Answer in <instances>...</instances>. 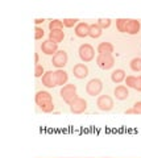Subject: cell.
Listing matches in <instances>:
<instances>
[{
	"instance_id": "cell-32",
	"label": "cell",
	"mask_w": 141,
	"mask_h": 158,
	"mask_svg": "<svg viewBox=\"0 0 141 158\" xmlns=\"http://www.w3.org/2000/svg\"><path fill=\"white\" fill-rule=\"evenodd\" d=\"M38 59H40V57H38V54L36 53V54H35V62L37 63V65H38Z\"/></svg>"
},
{
	"instance_id": "cell-28",
	"label": "cell",
	"mask_w": 141,
	"mask_h": 158,
	"mask_svg": "<svg viewBox=\"0 0 141 158\" xmlns=\"http://www.w3.org/2000/svg\"><path fill=\"white\" fill-rule=\"evenodd\" d=\"M132 108L135 110V113H136V115H137V113H140V115H141V102L135 103V106H133Z\"/></svg>"
},
{
	"instance_id": "cell-16",
	"label": "cell",
	"mask_w": 141,
	"mask_h": 158,
	"mask_svg": "<svg viewBox=\"0 0 141 158\" xmlns=\"http://www.w3.org/2000/svg\"><path fill=\"white\" fill-rule=\"evenodd\" d=\"M98 53L99 54H112L114 53V45L110 42H100L98 45Z\"/></svg>"
},
{
	"instance_id": "cell-19",
	"label": "cell",
	"mask_w": 141,
	"mask_h": 158,
	"mask_svg": "<svg viewBox=\"0 0 141 158\" xmlns=\"http://www.w3.org/2000/svg\"><path fill=\"white\" fill-rule=\"evenodd\" d=\"M90 37L92 38H98L102 36V28L98 25V24H92V25H90Z\"/></svg>"
},
{
	"instance_id": "cell-7",
	"label": "cell",
	"mask_w": 141,
	"mask_h": 158,
	"mask_svg": "<svg viewBox=\"0 0 141 158\" xmlns=\"http://www.w3.org/2000/svg\"><path fill=\"white\" fill-rule=\"evenodd\" d=\"M52 63H53V66L58 67V70L62 67H65L66 63H67V53L65 50H58L54 56H53Z\"/></svg>"
},
{
	"instance_id": "cell-25",
	"label": "cell",
	"mask_w": 141,
	"mask_h": 158,
	"mask_svg": "<svg viewBox=\"0 0 141 158\" xmlns=\"http://www.w3.org/2000/svg\"><path fill=\"white\" fill-rule=\"evenodd\" d=\"M62 23H64V27H66V28H71V27H74L75 24L78 23V19H65Z\"/></svg>"
},
{
	"instance_id": "cell-31",
	"label": "cell",
	"mask_w": 141,
	"mask_h": 158,
	"mask_svg": "<svg viewBox=\"0 0 141 158\" xmlns=\"http://www.w3.org/2000/svg\"><path fill=\"white\" fill-rule=\"evenodd\" d=\"M35 23L37 24V25H40V24L44 23V19H36V20H35Z\"/></svg>"
},
{
	"instance_id": "cell-30",
	"label": "cell",
	"mask_w": 141,
	"mask_h": 158,
	"mask_svg": "<svg viewBox=\"0 0 141 158\" xmlns=\"http://www.w3.org/2000/svg\"><path fill=\"white\" fill-rule=\"evenodd\" d=\"M132 113H135V110H133V108H129V110L125 111V115H132Z\"/></svg>"
},
{
	"instance_id": "cell-33",
	"label": "cell",
	"mask_w": 141,
	"mask_h": 158,
	"mask_svg": "<svg viewBox=\"0 0 141 158\" xmlns=\"http://www.w3.org/2000/svg\"><path fill=\"white\" fill-rule=\"evenodd\" d=\"M140 66H141V63H140Z\"/></svg>"
},
{
	"instance_id": "cell-14",
	"label": "cell",
	"mask_w": 141,
	"mask_h": 158,
	"mask_svg": "<svg viewBox=\"0 0 141 158\" xmlns=\"http://www.w3.org/2000/svg\"><path fill=\"white\" fill-rule=\"evenodd\" d=\"M115 96L116 99H119V100H125V99L128 98L129 95V92H128V87H125V86H118L115 88Z\"/></svg>"
},
{
	"instance_id": "cell-6",
	"label": "cell",
	"mask_w": 141,
	"mask_h": 158,
	"mask_svg": "<svg viewBox=\"0 0 141 158\" xmlns=\"http://www.w3.org/2000/svg\"><path fill=\"white\" fill-rule=\"evenodd\" d=\"M96 106L100 111H111L114 108V100L112 98L108 96V95H102L98 98V100H96Z\"/></svg>"
},
{
	"instance_id": "cell-24",
	"label": "cell",
	"mask_w": 141,
	"mask_h": 158,
	"mask_svg": "<svg viewBox=\"0 0 141 158\" xmlns=\"http://www.w3.org/2000/svg\"><path fill=\"white\" fill-rule=\"evenodd\" d=\"M98 25L102 28V29H106L111 25V20L110 19H99L98 20Z\"/></svg>"
},
{
	"instance_id": "cell-17",
	"label": "cell",
	"mask_w": 141,
	"mask_h": 158,
	"mask_svg": "<svg viewBox=\"0 0 141 158\" xmlns=\"http://www.w3.org/2000/svg\"><path fill=\"white\" fill-rule=\"evenodd\" d=\"M125 71L121 70V69H118V70L112 71V74H111V79H112L114 83H121L123 81H125Z\"/></svg>"
},
{
	"instance_id": "cell-1",
	"label": "cell",
	"mask_w": 141,
	"mask_h": 158,
	"mask_svg": "<svg viewBox=\"0 0 141 158\" xmlns=\"http://www.w3.org/2000/svg\"><path fill=\"white\" fill-rule=\"evenodd\" d=\"M36 103L40 107V110L45 113H50L54 111V104H53V98L48 91H38L36 94Z\"/></svg>"
},
{
	"instance_id": "cell-3",
	"label": "cell",
	"mask_w": 141,
	"mask_h": 158,
	"mask_svg": "<svg viewBox=\"0 0 141 158\" xmlns=\"http://www.w3.org/2000/svg\"><path fill=\"white\" fill-rule=\"evenodd\" d=\"M96 65H98L102 70H110L115 65V58L112 54H98L96 57Z\"/></svg>"
},
{
	"instance_id": "cell-11",
	"label": "cell",
	"mask_w": 141,
	"mask_h": 158,
	"mask_svg": "<svg viewBox=\"0 0 141 158\" xmlns=\"http://www.w3.org/2000/svg\"><path fill=\"white\" fill-rule=\"evenodd\" d=\"M73 73H74V77L78 79H85L87 75H89V67L83 63H78L73 67Z\"/></svg>"
},
{
	"instance_id": "cell-4",
	"label": "cell",
	"mask_w": 141,
	"mask_h": 158,
	"mask_svg": "<svg viewBox=\"0 0 141 158\" xmlns=\"http://www.w3.org/2000/svg\"><path fill=\"white\" fill-rule=\"evenodd\" d=\"M102 90H103V83H102L100 79L94 78L86 85V92L89 94L90 96L99 95V94L102 92Z\"/></svg>"
},
{
	"instance_id": "cell-23",
	"label": "cell",
	"mask_w": 141,
	"mask_h": 158,
	"mask_svg": "<svg viewBox=\"0 0 141 158\" xmlns=\"http://www.w3.org/2000/svg\"><path fill=\"white\" fill-rule=\"evenodd\" d=\"M136 79H137V77H135V75H128L127 78H125V85H127V87L135 88V86H136Z\"/></svg>"
},
{
	"instance_id": "cell-27",
	"label": "cell",
	"mask_w": 141,
	"mask_h": 158,
	"mask_svg": "<svg viewBox=\"0 0 141 158\" xmlns=\"http://www.w3.org/2000/svg\"><path fill=\"white\" fill-rule=\"evenodd\" d=\"M44 34H45V32H44L42 28H40V27H36L35 28V38L36 40H41L44 37Z\"/></svg>"
},
{
	"instance_id": "cell-9",
	"label": "cell",
	"mask_w": 141,
	"mask_h": 158,
	"mask_svg": "<svg viewBox=\"0 0 141 158\" xmlns=\"http://www.w3.org/2000/svg\"><path fill=\"white\" fill-rule=\"evenodd\" d=\"M67 79H69V75H67V73L65 70H57V71H53V83H54V86H62L66 85L67 83Z\"/></svg>"
},
{
	"instance_id": "cell-18",
	"label": "cell",
	"mask_w": 141,
	"mask_h": 158,
	"mask_svg": "<svg viewBox=\"0 0 141 158\" xmlns=\"http://www.w3.org/2000/svg\"><path fill=\"white\" fill-rule=\"evenodd\" d=\"M42 85L49 87V88H53L56 87L54 83H53V71H46L45 74H44L42 77Z\"/></svg>"
},
{
	"instance_id": "cell-2",
	"label": "cell",
	"mask_w": 141,
	"mask_h": 158,
	"mask_svg": "<svg viewBox=\"0 0 141 158\" xmlns=\"http://www.w3.org/2000/svg\"><path fill=\"white\" fill-rule=\"evenodd\" d=\"M60 95L62 96V99H64L69 106L75 100V99L79 98L78 96V94H77V86L75 85H65L64 87L61 88Z\"/></svg>"
},
{
	"instance_id": "cell-5",
	"label": "cell",
	"mask_w": 141,
	"mask_h": 158,
	"mask_svg": "<svg viewBox=\"0 0 141 158\" xmlns=\"http://www.w3.org/2000/svg\"><path fill=\"white\" fill-rule=\"evenodd\" d=\"M78 53H79V57L83 62H90L95 57V50L90 44H83V45H81Z\"/></svg>"
},
{
	"instance_id": "cell-10",
	"label": "cell",
	"mask_w": 141,
	"mask_h": 158,
	"mask_svg": "<svg viewBox=\"0 0 141 158\" xmlns=\"http://www.w3.org/2000/svg\"><path fill=\"white\" fill-rule=\"evenodd\" d=\"M140 32V21L133 19H127L125 21V33L128 34H137Z\"/></svg>"
},
{
	"instance_id": "cell-12",
	"label": "cell",
	"mask_w": 141,
	"mask_h": 158,
	"mask_svg": "<svg viewBox=\"0 0 141 158\" xmlns=\"http://www.w3.org/2000/svg\"><path fill=\"white\" fill-rule=\"evenodd\" d=\"M41 50L45 54H56L58 52V45L54 42H52L50 40H46L41 44Z\"/></svg>"
},
{
	"instance_id": "cell-15",
	"label": "cell",
	"mask_w": 141,
	"mask_h": 158,
	"mask_svg": "<svg viewBox=\"0 0 141 158\" xmlns=\"http://www.w3.org/2000/svg\"><path fill=\"white\" fill-rule=\"evenodd\" d=\"M64 38H65V32L64 31H53L49 33V40L52 42H54V44H60L64 41Z\"/></svg>"
},
{
	"instance_id": "cell-13",
	"label": "cell",
	"mask_w": 141,
	"mask_h": 158,
	"mask_svg": "<svg viewBox=\"0 0 141 158\" xmlns=\"http://www.w3.org/2000/svg\"><path fill=\"white\" fill-rule=\"evenodd\" d=\"M75 34L78 37H87L90 34V25L86 23H79L75 27Z\"/></svg>"
},
{
	"instance_id": "cell-22",
	"label": "cell",
	"mask_w": 141,
	"mask_h": 158,
	"mask_svg": "<svg viewBox=\"0 0 141 158\" xmlns=\"http://www.w3.org/2000/svg\"><path fill=\"white\" fill-rule=\"evenodd\" d=\"M125 21L127 19H118L116 20V27H118V31L121 33H125Z\"/></svg>"
},
{
	"instance_id": "cell-29",
	"label": "cell",
	"mask_w": 141,
	"mask_h": 158,
	"mask_svg": "<svg viewBox=\"0 0 141 158\" xmlns=\"http://www.w3.org/2000/svg\"><path fill=\"white\" fill-rule=\"evenodd\" d=\"M135 90L141 91V75H140V77H137V79H136V86H135Z\"/></svg>"
},
{
	"instance_id": "cell-8",
	"label": "cell",
	"mask_w": 141,
	"mask_h": 158,
	"mask_svg": "<svg viewBox=\"0 0 141 158\" xmlns=\"http://www.w3.org/2000/svg\"><path fill=\"white\" fill-rule=\"evenodd\" d=\"M87 110V102L82 98H78L75 99L74 102L70 104V111L75 115H79V113H83Z\"/></svg>"
},
{
	"instance_id": "cell-21",
	"label": "cell",
	"mask_w": 141,
	"mask_h": 158,
	"mask_svg": "<svg viewBox=\"0 0 141 158\" xmlns=\"http://www.w3.org/2000/svg\"><path fill=\"white\" fill-rule=\"evenodd\" d=\"M141 58H133L132 61H131V69H132L133 71H141Z\"/></svg>"
},
{
	"instance_id": "cell-26",
	"label": "cell",
	"mask_w": 141,
	"mask_h": 158,
	"mask_svg": "<svg viewBox=\"0 0 141 158\" xmlns=\"http://www.w3.org/2000/svg\"><path fill=\"white\" fill-rule=\"evenodd\" d=\"M45 71H44V67L41 65H36V69H35V77L36 78H42Z\"/></svg>"
},
{
	"instance_id": "cell-20",
	"label": "cell",
	"mask_w": 141,
	"mask_h": 158,
	"mask_svg": "<svg viewBox=\"0 0 141 158\" xmlns=\"http://www.w3.org/2000/svg\"><path fill=\"white\" fill-rule=\"evenodd\" d=\"M62 28H64V23H62L61 20H52V21L49 23L50 32H53V31H62Z\"/></svg>"
}]
</instances>
